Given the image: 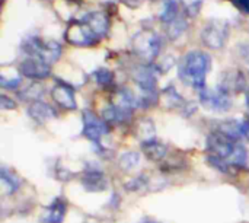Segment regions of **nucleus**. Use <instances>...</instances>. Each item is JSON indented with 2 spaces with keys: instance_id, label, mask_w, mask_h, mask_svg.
<instances>
[{
  "instance_id": "473e14b6",
  "label": "nucleus",
  "mask_w": 249,
  "mask_h": 223,
  "mask_svg": "<svg viewBox=\"0 0 249 223\" xmlns=\"http://www.w3.org/2000/svg\"><path fill=\"white\" fill-rule=\"evenodd\" d=\"M142 223H159V222H156V221H152V219H144V221H143Z\"/></svg>"
},
{
  "instance_id": "9b49d317",
  "label": "nucleus",
  "mask_w": 249,
  "mask_h": 223,
  "mask_svg": "<svg viewBox=\"0 0 249 223\" xmlns=\"http://www.w3.org/2000/svg\"><path fill=\"white\" fill-rule=\"evenodd\" d=\"M80 184L89 193H99V191H105L108 188L107 177L104 175L102 171L95 169V168H88L86 171H83Z\"/></svg>"
},
{
  "instance_id": "393cba45",
  "label": "nucleus",
  "mask_w": 249,
  "mask_h": 223,
  "mask_svg": "<svg viewBox=\"0 0 249 223\" xmlns=\"http://www.w3.org/2000/svg\"><path fill=\"white\" fill-rule=\"evenodd\" d=\"M92 76H93L95 82L102 88H108V86H111L114 83V73L111 70L105 69V67H101V69L95 70Z\"/></svg>"
},
{
  "instance_id": "6e6552de",
  "label": "nucleus",
  "mask_w": 249,
  "mask_h": 223,
  "mask_svg": "<svg viewBox=\"0 0 249 223\" xmlns=\"http://www.w3.org/2000/svg\"><path fill=\"white\" fill-rule=\"evenodd\" d=\"M19 72L22 76L28 77V79H34V80H42L45 77L50 76L51 73V67L48 63H45L44 60H41L39 57H34V56H28L23 61H20L19 64Z\"/></svg>"
},
{
  "instance_id": "b1692460",
  "label": "nucleus",
  "mask_w": 249,
  "mask_h": 223,
  "mask_svg": "<svg viewBox=\"0 0 249 223\" xmlns=\"http://www.w3.org/2000/svg\"><path fill=\"white\" fill-rule=\"evenodd\" d=\"M140 164V155L137 152H125L118 159V167L123 171H131Z\"/></svg>"
},
{
  "instance_id": "dca6fc26",
  "label": "nucleus",
  "mask_w": 249,
  "mask_h": 223,
  "mask_svg": "<svg viewBox=\"0 0 249 223\" xmlns=\"http://www.w3.org/2000/svg\"><path fill=\"white\" fill-rule=\"evenodd\" d=\"M142 150H143V155L149 159V161H153V162H159L162 161L165 156H166V146L158 140H150V142H146V143H142Z\"/></svg>"
},
{
  "instance_id": "1a4fd4ad",
  "label": "nucleus",
  "mask_w": 249,
  "mask_h": 223,
  "mask_svg": "<svg viewBox=\"0 0 249 223\" xmlns=\"http://www.w3.org/2000/svg\"><path fill=\"white\" fill-rule=\"evenodd\" d=\"M200 93V101L201 104L213 111H228L232 105L229 93L225 91L219 89H203Z\"/></svg>"
},
{
  "instance_id": "c756f323",
  "label": "nucleus",
  "mask_w": 249,
  "mask_h": 223,
  "mask_svg": "<svg viewBox=\"0 0 249 223\" xmlns=\"http://www.w3.org/2000/svg\"><path fill=\"white\" fill-rule=\"evenodd\" d=\"M0 108H1V110H13V108H16V104H15V101L10 99L9 96L1 95V96H0Z\"/></svg>"
},
{
  "instance_id": "f03ea898",
  "label": "nucleus",
  "mask_w": 249,
  "mask_h": 223,
  "mask_svg": "<svg viewBox=\"0 0 249 223\" xmlns=\"http://www.w3.org/2000/svg\"><path fill=\"white\" fill-rule=\"evenodd\" d=\"M66 41L76 47H92L96 45L101 38L83 16L82 19H73L66 29Z\"/></svg>"
},
{
  "instance_id": "5701e85b",
  "label": "nucleus",
  "mask_w": 249,
  "mask_h": 223,
  "mask_svg": "<svg viewBox=\"0 0 249 223\" xmlns=\"http://www.w3.org/2000/svg\"><path fill=\"white\" fill-rule=\"evenodd\" d=\"M44 93V88L39 85V83H31L29 86H26L22 92H19V98L26 101V102H36L39 101V98L42 96Z\"/></svg>"
},
{
  "instance_id": "bb28decb",
  "label": "nucleus",
  "mask_w": 249,
  "mask_h": 223,
  "mask_svg": "<svg viewBox=\"0 0 249 223\" xmlns=\"http://www.w3.org/2000/svg\"><path fill=\"white\" fill-rule=\"evenodd\" d=\"M207 162H209V165H210V167L216 168L219 172H223V174H232L233 167H232V165H229L226 161H223V159H220V158H216V156L209 155V156H207Z\"/></svg>"
},
{
  "instance_id": "f257e3e1",
  "label": "nucleus",
  "mask_w": 249,
  "mask_h": 223,
  "mask_svg": "<svg viewBox=\"0 0 249 223\" xmlns=\"http://www.w3.org/2000/svg\"><path fill=\"white\" fill-rule=\"evenodd\" d=\"M212 66V58L204 51H190L187 53L179 64V79L191 86L193 89L201 92L206 89V77Z\"/></svg>"
},
{
  "instance_id": "412c9836",
  "label": "nucleus",
  "mask_w": 249,
  "mask_h": 223,
  "mask_svg": "<svg viewBox=\"0 0 249 223\" xmlns=\"http://www.w3.org/2000/svg\"><path fill=\"white\" fill-rule=\"evenodd\" d=\"M179 16V10H178V1L177 0H163V6H162V12H160V20L163 25L172 22L175 18Z\"/></svg>"
},
{
  "instance_id": "0eeeda50",
  "label": "nucleus",
  "mask_w": 249,
  "mask_h": 223,
  "mask_svg": "<svg viewBox=\"0 0 249 223\" xmlns=\"http://www.w3.org/2000/svg\"><path fill=\"white\" fill-rule=\"evenodd\" d=\"M82 120H83L82 136L86 137L88 140L93 142L95 145H99L101 137L109 133V124L104 118H99L89 110L83 111Z\"/></svg>"
},
{
  "instance_id": "4468645a",
  "label": "nucleus",
  "mask_w": 249,
  "mask_h": 223,
  "mask_svg": "<svg viewBox=\"0 0 249 223\" xmlns=\"http://www.w3.org/2000/svg\"><path fill=\"white\" fill-rule=\"evenodd\" d=\"M28 114L32 120H35L36 123H45L51 118H55L57 117V112L53 107L41 102V101H36L34 104H31L28 107Z\"/></svg>"
},
{
  "instance_id": "f3484780",
  "label": "nucleus",
  "mask_w": 249,
  "mask_h": 223,
  "mask_svg": "<svg viewBox=\"0 0 249 223\" xmlns=\"http://www.w3.org/2000/svg\"><path fill=\"white\" fill-rule=\"evenodd\" d=\"M162 95H163V104L168 108H172V110H184V108L188 107V102L172 86H168L166 89H163V93Z\"/></svg>"
},
{
  "instance_id": "7ed1b4c3",
  "label": "nucleus",
  "mask_w": 249,
  "mask_h": 223,
  "mask_svg": "<svg viewBox=\"0 0 249 223\" xmlns=\"http://www.w3.org/2000/svg\"><path fill=\"white\" fill-rule=\"evenodd\" d=\"M131 45L139 58L146 63H152L160 53L162 41L160 37L153 31H140L133 37Z\"/></svg>"
},
{
  "instance_id": "39448f33",
  "label": "nucleus",
  "mask_w": 249,
  "mask_h": 223,
  "mask_svg": "<svg viewBox=\"0 0 249 223\" xmlns=\"http://www.w3.org/2000/svg\"><path fill=\"white\" fill-rule=\"evenodd\" d=\"M238 142L239 140H235L231 136L225 134L223 131L217 130V131H213L212 134H209L206 148H207L209 155L216 156V158H220V159H223V161L228 162L229 158L232 156V153H233Z\"/></svg>"
},
{
  "instance_id": "a211bd4d",
  "label": "nucleus",
  "mask_w": 249,
  "mask_h": 223,
  "mask_svg": "<svg viewBox=\"0 0 249 223\" xmlns=\"http://www.w3.org/2000/svg\"><path fill=\"white\" fill-rule=\"evenodd\" d=\"M185 29H187V20H185V18L182 15H179L172 22L165 25V32H166L168 38L172 39V41L178 39L185 32Z\"/></svg>"
},
{
  "instance_id": "f704fd0d",
  "label": "nucleus",
  "mask_w": 249,
  "mask_h": 223,
  "mask_svg": "<svg viewBox=\"0 0 249 223\" xmlns=\"http://www.w3.org/2000/svg\"><path fill=\"white\" fill-rule=\"evenodd\" d=\"M248 112H249V108H248Z\"/></svg>"
},
{
  "instance_id": "423d86ee",
  "label": "nucleus",
  "mask_w": 249,
  "mask_h": 223,
  "mask_svg": "<svg viewBox=\"0 0 249 223\" xmlns=\"http://www.w3.org/2000/svg\"><path fill=\"white\" fill-rule=\"evenodd\" d=\"M229 37V25L225 20H210L203 32H201V41L206 47L212 50H219L225 47Z\"/></svg>"
},
{
  "instance_id": "c85d7f7f",
  "label": "nucleus",
  "mask_w": 249,
  "mask_h": 223,
  "mask_svg": "<svg viewBox=\"0 0 249 223\" xmlns=\"http://www.w3.org/2000/svg\"><path fill=\"white\" fill-rule=\"evenodd\" d=\"M0 85L3 88H7V89H16L19 85H20V79L19 77H13V79H6V77H0Z\"/></svg>"
},
{
  "instance_id": "20e7f679",
  "label": "nucleus",
  "mask_w": 249,
  "mask_h": 223,
  "mask_svg": "<svg viewBox=\"0 0 249 223\" xmlns=\"http://www.w3.org/2000/svg\"><path fill=\"white\" fill-rule=\"evenodd\" d=\"M23 51L28 56L39 57L48 64H53L60 58L61 45L55 41H44L39 37H28L22 44Z\"/></svg>"
},
{
  "instance_id": "f8f14e48",
  "label": "nucleus",
  "mask_w": 249,
  "mask_h": 223,
  "mask_svg": "<svg viewBox=\"0 0 249 223\" xmlns=\"http://www.w3.org/2000/svg\"><path fill=\"white\" fill-rule=\"evenodd\" d=\"M67 213V203L58 197L50 206L44 209V213L39 218L41 223H63Z\"/></svg>"
},
{
  "instance_id": "72a5a7b5",
  "label": "nucleus",
  "mask_w": 249,
  "mask_h": 223,
  "mask_svg": "<svg viewBox=\"0 0 249 223\" xmlns=\"http://www.w3.org/2000/svg\"><path fill=\"white\" fill-rule=\"evenodd\" d=\"M247 105H248V108H249V88H248V91H247Z\"/></svg>"
},
{
  "instance_id": "a878e982",
  "label": "nucleus",
  "mask_w": 249,
  "mask_h": 223,
  "mask_svg": "<svg viewBox=\"0 0 249 223\" xmlns=\"http://www.w3.org/2000/svg\"><path fill=\"white\" fill-rule=\"evenodd\" d=\"M179 1H181V4L184 7V12L188 16L194 18V16H197L200 13L204 0H179Z\"/></svg>"
},
{
  "instance_id": "ddd939ff",
  "label": "nucleus",
  "mask_w": 249,
  "mask_h": 223,
  "mask_svg": "<svg viewBox=\"0 0 249 223\" xmlns=\"http://www.w3.org/2000/svg\"><path fill=\"white\" fill-rule=\"evenodd\" d=\"M222 91H225L226 93H232V92H242L245 88V79L244 74L238 70H229L225 72L220 76V86Z\"/></svg>"
},
{
  "instance_id": "aec40b11",
  "label": "nucleus",
  "mask_w": 249,
  "mask_h": 223,
  "mask_svg": "<svg viewBox=\"0 0 249 223\" xmlns=\"http://www.w3.org/2000/svg\"><path fill=\"white\" fill-rule=\"evenodd\" d=\"M248 158L249 156L247 148L241 142H238L236 148H235V150H233V153H232V156L229 158L228 162L233 168H245L248 165Z\"/></svg>"
},
{
  "instance_id": "cd10ccee",
  "label": "nucleus",
  "mask_w": 249,
  "mask_h": 223,
  "mask_svg": "<svg viewBox=\"0 0 249 223\" xmlns=\"http://www.w3.org/2000/svg\"><path fill=\"white\" fill-rule=\"evenodd\" d=\"M147 184V181H146V177H137V178H134L133 181H130V183H127L125 184V188L127 190H130V191H137V190H140L142 187H144Z\"/></svg>"
},
{
  "instance_id": "2f4dec72",
  "label": "nucleus",
  "mask_w": 249,
  "mask_h": 223,
  "mask_svg": "<svg viewBox=\"0 0 249 223\" xmlns=\"http://www.w3.org/2000/svg\"><path fill=\"white\" fill-rule=\"evenodd\" d=\"M241 56H242V60H244V63L248 66V69H249V45H247V47H242V48H241Z\"/></svg>"
},
{
  "instance_id": "6ab92c4d",
  "label": "nucleus",
  "mask_w": 249,
  "mask_h": 223,
  "mask_svg": "<svg viewBox=\"0 0 249 223\" xmlns=\"http://www.w3.org/2000/svg\"><path fill=\"white\" fill-rule=\"evenodd\" d=\"M0 180H1L3 187L6 188L7 194H13L20 187V180L12 171L6 169L4 167H1V169H0Z\"/></svg>"
},
{
  "instance_id": "9d476101",
  "label": "nucleus",
  "mask_w": 249,
  "mask_h": 223,
  "mask_svg": "<svg viewBox=\"0 0 249 223\" xmlns=\"http://www.w3.org/2000/svg\"><path fill=\"white\" fill-rule=\"evenodd\" d=\"M51 98L55 104H58L64 110H76V98H74V91L73 88L66 83L64 80H57L53 91H51Z\"/></svg>"
},
{
  "instance_id": "4be33fe9",
  "label": "nucleus",
  "mask_w": 249,
  "mask_h": 223,
  "mask_svg": "<svg viewBox=\"0 0 249 223\" xmlns=\"http://www.w3.org/2000/svg\"><path fill=\"white\" fill-rule=\"evenodd\" d=\"M136 136H137V139L142 140V143L155 140V126H153V121L146 120V118L142 120V121L137 124Z\"/></svg>"
},
{
  "instance_id": "2eb2a0df",
  "label": "nucleus",
  "mask_w": 249,
  "mask_h": 223,
  "mask_svg": "<svg viewBox=\"0 0 249 223\" xmlns=\"http://www.w3.org/2000/svg\"><path fill=\"white\" fill-rule=\"evenodd\" d=\"M85 18L89 20V23L92 25V28L95 29V32L98 34V37L102 39L108 31H109V18L105 12L96 10V12H89L85 15Z\"/></svg>"
},
{
  "instance_id": "7c9ffc66",
  "label": "nucleus",
  "mask_w": 249,
  "mask_h": 223,
  "mask_svg": "<svg viewBox=\"0 0 249 223\" xmlns=\"http://www.w3.org/2000/svg\"><path fill=\"white\" fill-rule=\"evenodd\" d=\"M233 3L239 10H242V12L249 15V0H233Z\"/></svg>"
}]
</instances>
